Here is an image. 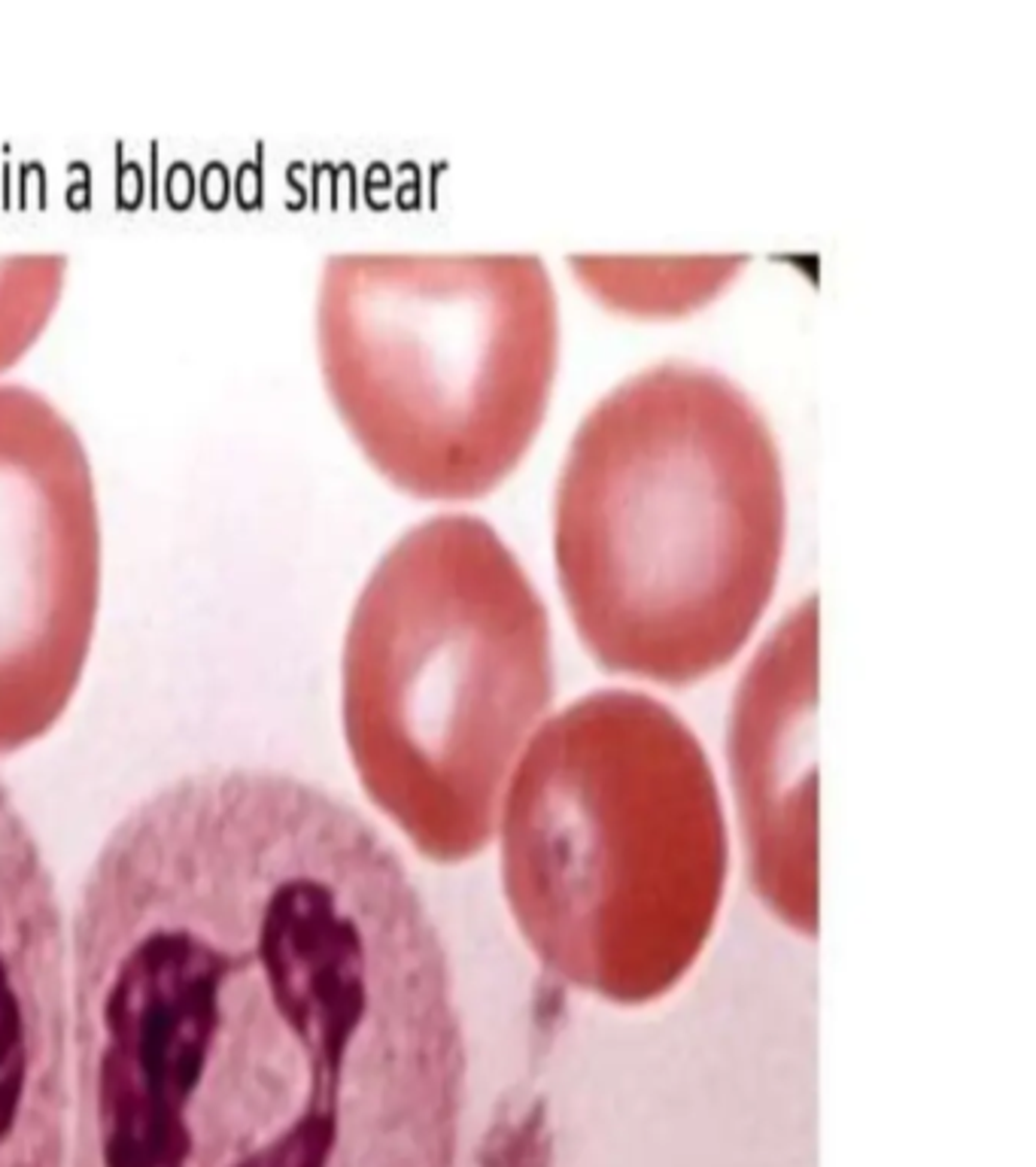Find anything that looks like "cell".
I'll return each instance as SVG.
<instances>
[{
	"mask_svg": "<svg viewBox=\"0 0 1036 1167\" xmlns=\"http://www.w3.org/2000/svg\"><path fill=\"white\" fill-rule=\"evenodd\" d=\"M68 1167H457L450 964L393 846L304 778L125 815L68 921Z\"/></svg>",
	"mask_w": 1036,
	"mask_h": 1167,
	"instance_id": "obj_1",
	"label": "cell"
},
{
	"mask_svg": "<svg viewBox=\"0 0 1036 1167\" xmlns=\"http://www.w3.org/2000/svg\"><path fill=\"white\" fill-rule=\"evenodd\" d=\"M785 538L775 432L715 368H642L574 429L553 560L574 630L608 673L687 687L723 670L772 602Z\"/></svg>",
	"mask_w": 1036,
	"mask_h": 1167,
	"instance_id": "obj_2",
	"label": "cell"
},
{
	"mask_svg": "<svg viewBox=\"0 0 1036 1167\" xmlns=\"http://www.w3.org/2000/svg\"><path fill=\"white\" fill-rule=\"evenodd\" d=\"M501 888L547 973L614 1006L660 1000L702 955L726 824L693 730L639 690L547 718L504 787Z\"/></svg>",
	"mask_w": 1036,
	"mask_h": 1167,
	"instance_id": "obj_3",
	"label": "cell"
},
{
	"mask_svg": "<svg viewBox=\"0 0 1036 1167\" xmlns=\"http://www.w3.org/2000/svg\"><path fill=\"white\" fill-rule=\"evenodd\" d=\"M550 700V617L499 530L435 514L401 532L353 602L341 711L368 797L423 857L490 846Z\"/></svg>",
	"mask_w": 1036,
	"mask_h": 1167,
	"instance_id": "obj_4",
	"label": "cell"
},
{
	"mask_svg": "<svg viewBox=\"0 0 1036 1167\" xmlns=\"http://www.w3.org/2000/svg\"><path fill=\"white\" fill-rule=\"evenodd\" d=\"M314 341L362 457L401 493L465 502L536 441L560 301L533 252L338 249L322 259Z\"/></svg>",
	"mask_w": 1036,
	"mask_h": 1167,
	"instance_id": "obj_5",
	"label": "cell"
},
{
	"mask_svg": "<svg viewBox=\"0 0 1036 1167\" xmlns=\"http://www.w3.org/2000/svg\"><path fill=\"white\" fill-rule=\"evenodd\" d=\"M104 524L95 462L71 414L0 381V748L55 724L95 638Z\"/></svg>",
	"mask_w": 1036,
	"mask_h": 1167,
	"instance_id": "obj_6",
	"label": "cell"
},
{
	"mask_svg": "<svg viewBox=\"0 0 1036 1167\" xmlns=\"http://www.w3.org/2000/svg\"><path fill=\"white\" fill-rule=\"evenodd\" d=\"M71 957L46 854L0 778V1167H68Z\"/></svg>",
	"mask_w": 1036,
	"mask_h": 1167,
	"instance_id": "obj_7",
	"label": "cell"
},
{
	"mask_svg": "<svg viewBox=\"0 0 1036 1167\" xmlns=\"http://www.w3.org/2000/svg\"><path fill=\"white\" fill-rule=\"evenodd\" d=\"M815 600L754 654L730 711V778L750 884L785 927L818 930L815 857Z\"/></svg>",
	"mask_w": 1036,
	"mask_h": 1167,
	"instance_id": "obj_8",
	"label": "cell"
},
{
	"mask_svg": "<svg viewBox=\"0 0 1036 1167\" xmlns=\"http://www.w3.org/2000/svg\"><path fill=\"white\" fill-rule=\"evenodd\" d=\"M68 281L71 256L65 249L0 252V381L43 338Z\"/></svg>",
	"mask_w": 1036,
	"mask_h": 1167,
	"instance_id": "obj_9",
	"label": "cell"
}]
</instances>
